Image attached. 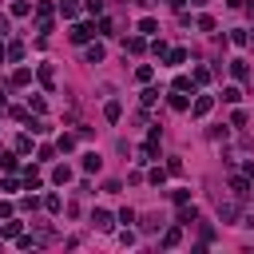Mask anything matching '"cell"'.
I'll list each match as a JSON object with an SVG mask.
<instances>
[{
    "label": "cell",
    "instance_id": "1",
    "mask_svg": "<svg viewBox=\"0 0 254 254\" xmlns=\"http://www.w3.org/2000/svg\"><path fill=\"white\" fill-rule=\"evenodd\" d=\"M36 32H52V4L48 0L36 4Z\"/></svg>",
    "mask_w": 254,
    "mask_h": 254
},
{
    "label": "cell",
    "instance_id": "2",
    "mask_svg": "<svg viewBox=\"0 0 254 254\" xmlns=\"http://www.w3.org/2000/svg\"><path fill=\"white\" fill-rule=\"evenodd\" d=\"M68 36H72V44H87V40L95 36V28H91V24H72Z\"/></svg>",
    "mask_w": 254,
    "mask_h": 254
},
{
    "label": "cell",
    "instance_id": "3",
    "mask_svg": "<svg viewBox=\"0 0 254 254\" xmlns=\"http://www.w3.org/2000/svg\"><path fill=\"white\" fill-rule=\"evenodd\" d=\"M175 222H179V227H195V222H199V211L190 207V203H183V207H179V218H175Z\"/></svg>",
    "mask_w": 254,
    "mask_h": 254
},
{
    "label": "cell",
    "instance_id": "4",
    "mask_svg": "<svg viewBox=\"0 0 254 254\" xmlns=\"http://www.w3.org/2000/svg\"><path fill=\"white\" fill-rule=\"evenodd\" d=\"M211 107H214V100H211V95H199V100L190 104V115H195V119H203V115H207Z\"/></svg>",
    "mask_w": 254,
    "mask_h": 254
},
{
    "label": "cell",
    "instance_id": "5",
    "mask_svg": "<svg viewBox=\"0 0 254 254\" xmlns=\"http://www.w3.org/2000/svg\"><path fill=\"white\" fill-rule=\"evenodd\" d=\"M167 104H171V111H190V100H187V95H183L179 87L167 95Z\"/></svg>",
    "mask_w": 254,
    "mask_h": 254
},
{
    "label": "cell",
    "instance_id": "6",
    "mask_svg": "<svg viewBox=\"0 0 254 254\" xmlns=\"http://www.w3.org/2000/svg\"><path fill=\"white\" fill-rule=\"evenodd\" d=\"M231 190H234V199H246V195H250V179H246V175H234V179H231Z\"/></svg>",
    "mask_w": 254,
    "mask_h": 254
},
{
    "label": "cell",
    "instance_id": "7",
    "mask_svg": "<svg viewBox=\"0 0 254 254\" xmlns=\"http://www.w3.org/2000/svg\"><path fill=\"white\" fill-rule=\"evenodd\" d=\"M52 183H56V187H68V183H72V167H68V163H60V167L52 171Z\"/></svg>",
    "mask_w": 254,
    "mask_h": 254
},
{
    "label": "cell",
    "instance_id": "8",
    "mask_svg": "<svg viewBox=\"0 0 254 254\" xmlns=\"http://www.w3.org/2000/svg\"><path fill=\"white\" fill-rule=\"evenodd\" d=\"M218 218H222V222H234V227H238V207H234V203H218Z\"/></svg>",
    "mask_w": 254,
    "mask_h": 254
},
{
    "label": "cell",
    "instance_id": "9",
    "mask_svg": "<svg viewBox=\"0 0 254 254\" xmlns=\"http://www.w3.org/2000/svg\"><path fill=\"white\" fill-rule=\"evenodd\" d=\"M91 227L95 231H111V214L107 211H91Z\"/></svg>",
    "mask_w": 254,
    "mask_h": 254
},
{
    "label": "cell",
    "instance_id": "10",
    "mask_svg": "<svg viewBox=\"0 0 254 254\" xmlns=\"http://www.w3.org/2000/svg\"><path fill=\"white\" fill-rule=\"evenodd\" d=\"M36 76H40V84H44V87H52V84H56V68H52V64H40Z\"/></svg>",
    "mask_w": 254,
    "mask_h": 254
},
{
    "label": "cell",
    "instance_id": "11",
    "mask_svg": "<svg viewBox=\"0 0 254 254\" xmlns=\"http://www.w3.org/2000/svg\"><path fill=\"white\" fill-rule=\"evenodd\" d=\"M100 167H104V159L95 155V151H87V155H84V171H87V175H95Z\"/></svg>",
    "mask_w": 254,
    "mask_h": 254
},
{
    "label": "cell",
    "instance_id": "12",
    "mask_svg": "<svg viewBox=\"0 0 254 254\" xmlns=\"http://www.w3.org/2000/svg\"><path fill=\"white\" fill-rule=\"evenodd\" d=\"M24 183H28V190H40V183H44V179H40V171H36V167H24Z\"/></svg>",
    "mask_w": 254,
    "mask_h": 254
},
{
    "label": "cell",
    "instance_id": "13",
    "mask_svg": "<svg viewBox=\"0 0 254 254\" xmlns=\"http://www.w3.org/2000/svg\"><path fill=\"white\" fill-rule=\"evenodd\" d=\"M104 115H107V123H119V115H123V104H119V100H111V104L104 107Z\"/></svg>",
    "mask_w": 254,
    "mask_h": 254
},
{
    "label": "cell",
    "instance_id": "14",
    "mask_svg": "<svg viewBox=\"0 0 254 254\" xmlns=\"http://www.w3.org/2000/svg\"><path fill=\"white\" fill-rule=\"evenodd\" d=\"M139 32H143V36H155V32H159V20H155V16H143V20H139Z\"/></svg>",
    "mask_w": 254,
    "mask_h": 254
},
{
    "label": "cell",
    "instance_id": "15",
    "mask_svg": "<svg viewBox=\"0 0 254 254\" xmlns=\"http://www.w3.org/2000/svg\"><path fill=\"white\" fill-rule=\"evenodd\" d=\"M60 16H64V20H76V16H80L76 0H64V4H60Z\"/></svg>",
    "mask_w": 254,
    "mask_h": 254
},
{
    "label": "cell",
    "instance_id": "16",
    "mask_svg": "<svg viewBox=\"0 0 254 254\" xmlns=\"http://www.w3.org/2000/svg\"><path fill=\"white\" fill-rule=\"evenodd\" d=\"M28 107L36 111V115H44L48 111V100H44V95H28Z\"/></svg>",
    "mask_w": 254,
    "mask_h": 254
},
{
    "label": "cell",
    "instance_id": "17",
    "mask_svg": "<svg viewBox=\"0 0 254 254\" xmlns=\"http://www.w3.org/2000/svg\"><path fill=\"white\" fill-rule=\"evenodd\" d=\"M12 84H16V87L32 84V68H16V72H12Z\"/></svg>",
    "mask_w": 254,
    "mask_h": 254
},
{
    "label": "cell",
    "instance_id": "18",
    "mask_svg": "<svg viewBox=\"0 0 254 254\" xmlns=\"http://www.w3.org/2000/svg\"><path fill=\"white\" fill-rule=\"evenodd\" d=\"M231 76H234V80H246V76H250V68H246L242 60H231Z\"/></svg>",
    "mask_w": 254,
    "mask_h": 254
},
{
    "label": "cell",
    "instance_id": "19",
    "mask_svg": "<svg viewBox=\"0 0 254 254\" xmlns=\"http://www.w3.org/2000/svg\"><path fill=\"white\" fill-rule=\"evenodd\" d=\"M44 211H48V214H60V211H64L60 195H48V199H44Z\"/></svg>",
    "mask_w": 254,
    "mask_h": 254
},
{
    "label": "cell",
    "instance_id": "20",
    "mask_svg": "<svg viewBox=\"0 0 254 254\" xmlns=\"http://www.w3.org/2000/svg\"><path fill=\"white\" fill-rule=\"evenodd\" d=\"M87 64H104V44H91L87 48Z\"/></svg>",
    "mask_w": 254,
    "mask_h": 254
},
{
    "label": "cell",
    "instance_id": "21",
    "mask_svg": "<svg viewBox=\"0 0 254 254\" xmlns=\"http://www.w3.org/2000/svg\"><path fill=\"white\" fill-rule=\"evenodd\" d=\"M151 76H155V68H151V64H139V68H135V80H139V84H147Z\"/></svg>",
    "mask_w": 254,
    "mask_h": 254
},
{
    "label": "cell",
    "instance_id": "22",
    "mask_svg": "<svg viewBox=\"0 0 254 254\" xmlns=\"http://www.w3.org/2000/svg\"><path fill=\"white\" fill-rule=\"evenodd\" d=\"M167 60H171V68H179V64H187V48H175V52H167Z\"/></svg>",
    "mask_w": 254,
    "mask_h": 254
},
{
    "label": "cell",
    "instance_id": "23",
    "mask_svg": "<svg viewBox=\"0 0 254 254\" xmlns=\"http://www.w3.org/2000/svg\"><path fill=\"white\" fill-rule=\"evenodd\" d=\"M28 12H32L28 0H12V16H28Z\"/></svg>",
    "mask_w": 254,
    "mask_h": 254
},
{
    "label": "cell",
    "instance_id": "24",
    "mask_svg": "<svg viewBox=\"0 0 254 254\" xmlns=\"http://www.w3.org/2000/svg\"><path fill=\"white\" fill-rule=\"evenodd\" d=\"M231 44H238V48H246V44H250V36H246V32H242V28H234V32H231Z\"/></svg>",
    "mask_w": 254,
    "mask_h": 254
},
{
    "label": "cell",
    "instance_id": "25",
    "mask_svg": "<svg viewBox=\"0 0 254 254\" xmlns=\"http://www.w3.org/2000/svg\"><path fill=\"white\" fill-rule=\"evenodd\" d=\"M222 100H227V104H238L242 91H238V87H222Z\"/></svg>",
    "mask_w": 254,
    "mask_h": 254
},
{
    "label": "cell",
    "instance_id": "26",
    "mask_svg": "<svg viewBox=\"0 0 254 254\" xmlns=\"http://www.w3.org/2000/svg\"><path fill=\"white\" fill-rule=\"evenodd\" d=\"M163 246H167V250H171V246H179V227H171V231L163 234Z\"/></svg>",
    "mask_w": 254,
    "mask_h": 254
},
{
    "label": "cell",
    "instance_id": "27",
    "mask_svg": "<svg viewBox=\"0 0 254 254\" xmlns=\"http://www.w3.org/2000/svg\"><path fill=\"white\" fill-rule=\"evenodd\" d=\"M0 234H4V238H16V234H20V222H4V227H0Z\"/></svg>",
    "mask_w": 254,
    "mask_h": 254
},
{
    "label": "cell",
    "instance_id": "28",
    "mask_svg": "<svg viewBox=\"0 0 254 254\" xmlns=\"http://www.w3.org/2000/svg\"><path fill=\"white\" fill-rule=\"evenodd\" d=\"M56 147H60V151H72V147H76V135H60Z\"/></svg>",
    "mask_w": 254,
    "mask_h": 254
},
{
    "label": "cell",
    "instance_id": "29",
    "mask_svg": "<svg viewBox=\"0 0 254 254\" xmlns=\"http://www.w3.org/2000/svg\"><path fill=\"white\" fill-rule=\"evenodd\" d=\"M16 242H20V250H36V238L32 234H16Z\"/></svg>",
    "mask_w": 254,
    "mask_h": 254
},
{
    "label": "cell",
    "instance_id": "30",
    "mask_svg": "<svg viewBox=\"0 0 254 254\" xmlns=\"http://www.w3.org/2000/svg\"><path fill=\"white\" fill-rule=\"evenodd\" d=\"M8 60H24V44H20V40L8 44Z\"/></svg>",
    "mask_w": 254,
    "mask_h": 254
},
{
    "label": "cell",
    "instance_id": "31",
    "mask_svg": "<svg viewBox=\"0 0 254 254\" xmlns=\"http://www.w3.org/2000/svg\"><path fill=\"white\" fill-rule=\"evenodd\" d=\"M151 183H155V187H163V183H167V171H163V167H155V171H151Z\"/></svg>",
    "mask_w": 254,
    "mask_h": 254
},
{
    "label": "cell",
    "instance_id": "32",
    "mask_svg": "<svg viewBox=\"0 0 254 254\" xmlns=\"http://www.w3.org/2000/svg\"><path fill=\"white\" fill-rule=\"evenodd\" d=\"M0 167H4V171H16V155H0Z\"/></svg>",
    "mask_w": 254,
    "mask_h": 254
},
{
    "label": "cell",
    "instance_id": "33",
    "mask_svg": "<svg viewBox=\"0 0 254 254\" xmlns=\"http://www.w3.org/2000/svg\"><path fill=\"white\" fill-rule=\"evenodd\" d=\"M139 100H143V104H155V100H159V91H155V87H143Z\"/></svg>",
    "mask_w": 254,
    "mask_h": 254
},
{
    "label": "cell",
    "instance_id": "34",
    "mask_svg": "<svg viewBox=\"0 0 254 254\" xmlns=\"http://www.w3.org/2000/svg\"><path fill=\"white\" fill-rule=\"evenodd\" d=\"M0 190H4V195H12V190H20V183H16V179H4V183H0Z\"/></svg>",
    "mask_w": 254,
    "mask_h": 254
},
{
    "label": "cell",
    "instance_id": "35",
    "mask_svg": "<svg viewBox=\"0 0 254 254\" xmlns=\"http://www.w3.org/2000/svg\"><path fill=\"white\" fill-rule=\"evenodd\" d=\"M175 87H179V91H190L195 84H190V76H179V80H175Z\"/></svg>",
    "mask_w": 254,
    "mask_h": 254
},
{
    "label": "cell",
    "instance_id": "36",
    "mask_svg": "<svg viewBox=\"0 0 254 254\" xmlns=\"http://www.w3.org/2000/svg\"><path fill=\"white\" fill-rule=\"evenodd\" d=\"M87 12H91V16H100V12H104V0H87Z\"/></svg>",
    "mask_w": 254,
    "mask_h": 254
},
{
    "label": "cell",
    "instance_id": "37",
    "mask_svg": "<svg viewBox=\"0 0 254 254\" xmlns=\"http://www.w3.org/2000/svg\"><path fill=\"white\" fill-rule=\"evenodd\" d=\"M16 151H20V155H24V151H32V139H28V135H20V139H16Z\"/></svg>",
    "mask_w": 254,
    "mask_h": 254
},
{
    "label": "cell",
    "instance_id": "38",
    "mask_svg": "<svg viewBox=\"0 0 254 254\" xmlns=\"http://www.w3.org/2000/svg\"><path fill=\"white\" fill-rule=\"evenodd\" d=\"M4 32H8V16H0V36H4Z\"/></svg>",
    "mask_w": 254,
    "mask_h": 254
},
{
    "label": "cell",
    "instance_id": "39",
    "mask_svg": "<svg viewBox=\"0 0 254 254\" xmlns=\"http://www.w3.org/2000/svg\"><path fill=\"white\" fill-rule=\"evenodd\" d=\"M4 56H8V48H4V44H0V64H4Z\"/></svg>",
    "mask_w": 254,
    "mask_h": 254
},
{
    "label": "cell",
    "instance_id": "40",
    "mask_svg": "<svg viewBox=\"0 0 254 254\" xmlns=\"http://www.w3.org/2000/svg\"><path fill=\"white\" fill-rule=\"evenodd\" d=\"M190 4H207V0H190Z\"/></svg>",
    "mask_w": 254,
    "mask_h": 254
}]
</instances>
